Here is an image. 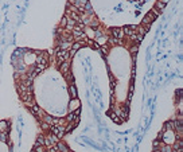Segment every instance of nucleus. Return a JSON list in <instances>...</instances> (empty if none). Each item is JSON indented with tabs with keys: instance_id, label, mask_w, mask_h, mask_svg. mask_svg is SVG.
<instances>
[{
	"instance_id": "f257e3e1",
	"label": "nucleus",
	"mask_w": 183,
	"mask_h": 152,
	"mask_svg": "<svg viewBox=\"0 0 183 152\" xmlns=\"http://www.w3.org/2000/svg\"><path fill=\"white\" fill-rule=\"evenodd\" d=\"M111 35H112V38L117 39V41H122L124 36H125L122 28H119V27H113V28H111Z\"/></svg>"
},
{
	"instance_id": "f03ea898",
	"label": "nucleus",
	"mask_w": 183,
	"mask_h": 152,
	"mask_svg": "<svg viewBox=\"0 0 183 152\" xmlns=\"http://www.w3.org/2000/svg\"><path fill=\"white\" fill-rule=\"evenodd\" d=\"M70 63H71V59H66V61H63L61 65H58L59 71H61L62 74L67 73V71L70 70Z\"/></svg>"
},
{
	"instance_id": "7ed1b4c3",
	"label": "nucleus",
	"mask_w": 183,
	"mask_h": 152,
	"mask_svg": "<svg viewBox=\"0 0 183 152\" xmlns=\"http://www.w3.org/2000/svg\"><path fill=\"white\" fill-rule=\"evenodd\" d=\"M79 108V100L77 98V97H74V98H71V101H70V111H76V109Z\"/></svg>"
},
{
	"instance_id": "20e7f679",
	"label": "nucleus",
	"mask_w": 183,
	"mask_h": 152,
	"mask_svg": "<svg viewBox=\"0 0 183 152\" xmlns=\"http://www.w3.org/2000/svg\"><path fill=\"white\" fill-rule=\"evenodd\" d=\"M9 129V123L6 120L3 121H0V132H8Z\"/></svg>"
},
{
	"instance_id": "39448f33",
	"label": "nucleus",
	"mask_w": 183,
	"mask_h": 152,
	"mask_svg": "<svg viewBox=\"0 0 183 152\" xmlns=\"http://www.w3.org/2000/svg\"><path fill=\"white\" fill-rule=\"evenodd\" d=\"M69 93H70V96H71V98H74V97H77V88H76V85H70L69 86Z\"/></svg>"
},
{
	"instance_id": "423d86ee",
	"label": "nucleus",
	"mask_w": 183,
	"mask_h": 152,
	"mask_svg": "<svg viewBox=\"0 0 183 152\" xmlns=\"http://www.w3.org/2000/svg\"><path fill=\"white\" fill-rule=\"evenodd\" d=\"M164 6H166V4H164V3H162L160 0H157V1H156V4H155V8H156V9H159V11L162 12L163 9H164Z\"/></svg>"
},
{
	"instance_id": "0eeeda50",
	"label": "nucleus",
	"mask_w": 183,
	"mask_h": 152,
	"mask_svg": "<svg viewBox=\"0 0 183 152\" xmlns=\"http://www.w3.org/2000/svg\"><path fill=\"white\" fill-rule=\"evenodd\" d=\"M63 77H65V79H66V81L67 82H70V84H71V82H73V79H74V78H73V76H71V71H67V73H65L63 74Z\"/></svg>"
},
{
	"instance_id": "6e6552de",
	"label": "nucleus",
	"mask_w": 183,
	"mask_h": 152,
	"mask_svg": "<svg viewBox=\"0 0 183 152\" xmlns=\"http://www.w3.org/2000/svg\"><path fill=\"white\" fill-rule=\"evenodd\" d=\"M129 51L132 53V57H133V59H135V58H136V53H137V44L129 46Z\"/></svg>"
},
{
	"instance_id": "1a4fd4ad",
	"label": "nucleus",
	"mask_w": 183,
	"mask_h": 152,
	"mask_svg": "<svg viewBox=\"0 0 183 152\" xmlns=\"http://www.w3.org/2000/svg\"><path fill=\"white\" fill-rule=\"evenodd\" d=\"M41 128L43 132H49L50 131V124L44 123V121H41Z\"/></svg>"
}]
</instances>
